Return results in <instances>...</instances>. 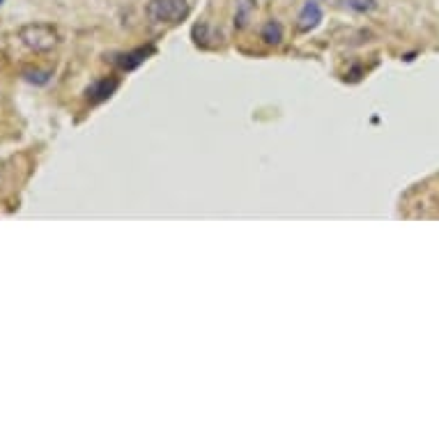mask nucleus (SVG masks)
Masks as SVG:
<instances>
[{"instance_id": "f257e3e1", "label": "nucleus", "mask_w": 439, "mask_h": 439, "mask_svg": "<svg viewBox=\"0 0 439 439\" xmlns=\"http://www.w3.org/2000/svg\"><path fill=\"white\" fill-rule=\"evenodd\" d=\"M18 40L23 42L26 49L35 53H46L58 44V30L49 23H28L18 28Z\"/></svg>"}, {"instance_id": "f03ea898", "label": "nucleus", "mask_w": 439, "mask_h": 439, "mask_svg": "<svg viewBox=\"0 0 439 439\" xmlns=\"http://www.w3.org/2000/svg\"><path fill=\"white\" fill-rule=\"evenodd\" d=\"M145 14L152 23H179L189 14L187 0H150Z\"/></svg>"}, {"instance_id": "7ed1b4c3", "label": "nucleus", "mask_w": 439, "mask_h": 439, "mask_svg": "<svg viewBox=\"0 0 439 439\" xmlns=\"http://www.w3.org/2000/svg\"><path fill=\"white\" fill-rule=\"evenodd\" d=\"M320 21H322V7L318 5V0H306L297 16V30L311 33L320 26Z\"/></svg>"}, {"instance_id": "20e7f679", "label": "nucleus", "mask_w": 439, "mask_h": 439, "mask_svg": "<svg viewBox=\"0 0 439 439\" xmlns=\"http://www.w3.org/2000/svg\"><path fill=\"white\" fill-rule=\"evenodd\" d=\"M118 85H120L118 79H99L85 90V97H88V101H92V104H101L118 90Z\"/></svg>"}, {"instance_id": "39448f33", "label": "nucleus", "mask_w": 439, "mask_h": 439, "mask_svg": "<svg viewBox=\"0 0 439 439\" xmlns=\"http://www.w3.org/2000/svg\"><path fill=\"white\" fill-rule=\"evenodd\" d=\"M152 53H155V46H140V49H136V51L120 53L116 58V65L120 67V70L131 72V70H136V67H140L143 62H145L148 55H152Z\"/></svg>"}, {"instance_id": "423d86ee", "label": "nucleus", "mask_w": 439, "mask_h": 439, "mask_svg": "<svg viewBox=\"0 0 439 439\" xmlns=\"http://www.w3.org/2000/svg\"><path fill=\"white\" fill-rule=\"evenodd\" d=\"M262 40L272 46H279L283 42V26L279 21H267L262 28Z\"/></svg>"}, {"instance_id": "0eeeda50", "label": "nucleus", "mask_w": 439, "mask_h": 439, "mask_svg": "<svg viewBox=\"0 0 439 439\" xmlns=\"http://www.w3.org/2000/svg\"><path fill=\"white\" fill-rule=\"evenodd\" d=\"M343 3L359 14H368V12H375L377 9V0H343Z\"/></svg>"}, {"instance_id": "6e6552de", "label": "nucleus", "mask_w": 439, "mask_h": 439, "mask_svg": "<svg viewBox=\"0 0 439 439\" xmlns=\"http://www.w3.org/2000/svg\"><path fill=\"white\" fill-rule=\"evenodd\" d=\"M26 81H30V83H37V85H44V83H49V74L46 72H26Z\"/></svg>"}, {"instance_id": "1a4fd4ad", "label": "nucleus", "mask_w": 439, "mask_h": 439, "mask_svg": "<svg viewBox=\"0 0 439 439\" xmlns=\"http://www.w3.org/2000/svg\"><path fill=\"white\" fill-rule=\"evenodd\" d=\"M3 3H5V0H0V5H3Z\"/></svg>"}]
</instances>
